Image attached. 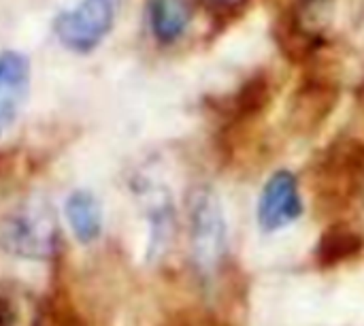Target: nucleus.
I'll return each mask as SVG.
<instances>
[{
	"instance_id": "12",
	"label": "nucleus",
	"mask_w": 364,
	"mask_h": 326,
	"mask_svg": "<svg viewBox=\"0 0 364 326\" xmlns=\"http://www.w3.org/2000/svg\"><path fill=\"white\" fill-rule=\"evenodd\" d=\"M209 9H213V11H235V9H239V6H243L247 0H203Z\"/></svg>"
},
{
	"instance_id": "7",
	"label": "nucleus",
	"mask_w": 364,
	"mask_h": 326,
	"mask_svg": "<svg viewBox=\"0 0 364 326\" xmlns=\"http://www.w3.org/2000/svg\"><path fill=\"white\" fill-rule=\"evenodd\" d=\"M337 100H339V90L335 81L320 75L305 79V83L299 88L290 105L292 128L309 135L328 117V113H333Z\"/></svg>"
},
{
	"instance_id": "6",
	"label": "nucleus",
	"mask_w": 364,
	"mask_h": 326,
	"mask_svg": "<svg viewBox=\"0 0 364 326\" xmlns=\"http://www.w3.org/2000/svg\"><path fill=\"white\" fill-rule=\"evenodd\" d=\"M303 214V199L299 190V182L290 171L273 173L258 201V226L262 233H275L292 222H296Z\"/></svg>"
},
{
	"instance_id": "4",
	"label": "nucleus",
	"mask_w": 364,
	"mask_h": 326,
	"mask_svg": "<svg viewBox=\"0 0 364 326\" xmlns=\"http://www.w3.org/2000/svg\"><path fill=\"white\" fill-rule=\"evenodd\" d=\"M192 226V256L200 275L213 278L226 261V222L220 201L209 192L200 190L192 199L190 209Z\"/></svg>"
},
{
	"instance_id": "1",
	"label": "nucleus",
	"mask_w": 364,
	"mask_h": 326,
	"mask_svg": "<svg viewBox=\"0 0 364 326\" xmlns=\"http://www.w3.org/2000/svg\"><path fill=\"white\" fill-rule=\"evenodd\" d=\"M311 190L322 214L348 209L364 192V143L346 137L337 139L314 169Z\"/></svg>"
},
{
	"instance_id": "11",
	"label": "nucleus",
	"mask_w": 364,
	"mask_h": 326,
	"mask_svg": "<svg viewBox=\"0 0 364 326\" xmlns=\"http://www.w3.org/2000/svg\"><path fill=\"white\" fill-rule=\"evenodd\" d=\"M66 220L70 224L73 235L81 243H92L102 233V209L94 194L85 190H77L66 199L64 205Z\"/></svg>"
},
{
	"instance_id": "9",
	"label": "nucleus",
	"mask_w": 364,
	"mask_h": 326,
	"mask_svg": "<svg viewBox=\"0 0 364 326\" xmlns=\"http://www.w3.org/2000/svg\"><path fill=\"white\" fill-rule=\"evenodd\" d=\"M364 252V237L348 222H333L316 246V263L322 269H335L352 263Z\"/></svg>"
},
{
	"instance_id": "10",
	"label": "nucleus",
	"mask_w": 364,
	"mask_h": 326,
	"mask_svg": "<svg viewBox=\"0 0 364 326\" xmlns=\"http://www.w3.org/2000/svg\"><path fill=\"white\" fill-rule=\"evenodd\" d=\"M149 30L160 45L177 43L194 19L192 0H149Z\"/></svg>"
},
{
	"instance_id": "5",
	"label": "nucleus",
	"mask_w": 364,
	"mask_h": 326,
	"mask_svg": "<svg viewBox=\"0 0 364 326\" xmlns=\"http://www.w3.org/2000/svg\"><path fill=\"white\" fill-rule=\"evenodd\" d=\"M119 0H81L75 9L60 13L53 21L58 41L77 53L96 49L111 32Z\"/></svg>"
},
{
	"instance_id": "8",
	"label": "nucleus",
	"mask_w": 364,
	"mask_h": 326,
	"mask_svg": "<svg viewBox=\"0 0 364 326\" xmlns=\"http://www.w3.org/2000/svg\"><path fill=\"white\" fill-rule=\"evenodd\" d=\"M30 90V62L19 51L0 53V137L15 124Z\"/></svg>"
},
{
	"instance_id": "3",
	"label": "nucleus",
	"mask_w": 364,
	"mask_h": 326,
	"mask_svg": "<svg viewBox=\"0 0 364 326\" xmlns=\"http://www.w3.org/2000/svg\"><path fill=\"white\" fill-rule=\"evenodd\" d=\"M0 246L26 258H45L55 246V218L45 201H23L0 222Z\"/></svg>"
},
{
	"instance_id": "2",
	"label": "nucleus",
	"mask_w": 364,
	"mask_h": 326,
	"mask_svg": "<svg viewBox=\"0 0 364 326\" xmlns=\"http://www.w3.org/2000/svg\"><path fill=\"white\" fill-rule=\"evenodd\" d=\"M341 0H292L279 30V45L292 62L316 53L333 28Z\"/></svg>"
}]
</instances>
